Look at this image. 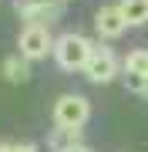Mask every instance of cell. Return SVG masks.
Wrapping results in <instances>:
<instances>
[{
    "mask_svg": "<svg viewBox=\"0 0 148 152\" xmlns=\"http://www.w3.org/2000/svg\"><path fill=\"white\" fill-rule=\"evenodd\" d=\"M91 118V102L84 95H61L54 102V125L61 132H77L84 129V122Z\"/></svg>",
    "mask_w": 148,
    "mask_h": 152,
    "instance_id": "6da1fadb",
    "label": "cell"
},
{
    "mask_svg": "<svg viewBox=\"0 0 148 152\" xmlns=\"http://www.w3.org/2000/svg\"><path fill=\"white\" fill-rule=\"evenodd\" d=\"M91 48L94 44L84 34H61L54 41V58L64 71H84V64L91 58Z\"/></svg>",
    "mask_w": 148,
    "mask_h": 152,
    "instance_id": "7a4b0ae2",
    "label": "cell"
},
{
    "mask_svg": "<svg viewBox=\"0 0 148 152\" xmlns=\"http://www.w3.org/2000/svg\"><path fill=\"white\" fill-rule=\"evenodd\" d=\"M84 75H88L91 85H108L111 78L118 75V58H115V51L104 48V44L91 48V58H88V64H84Z\"/></svg>",
    "mask_w": 148,
    "mask_h": 152,
    "instance_id": "3957f363",
    "label": "cell"
},
{
    "mask_svg": "<svg viewBox=\"0 0 148 152\" xmlns=\"http://www.w3.org/2000/svg\"><path fill=\"white\" fill-rule=\"evenodd\" d=\"M51 31L40 27V24H27V27L20 31V37H17V51H20L27 61H40L51 54Z\"/></svg>",
    "mask_w": 148,
    "mask_h": 152,
    "instance_id": "277c9868",
    "label": "cell"
},
{
    "mask_svg": "<svg viewBox=\"0 0 148 152\" xmlns=\"http://www.w3.org/2000/svg\"><path fill=\"white\" fill-rule=\"evenodd\" d=\"M17 10L24 14V24H54L61 10H64V0H17Z\"/></svg>",
    "mask_w": 148,
    "mask_h": 152,
    "instance_id": "5b68a950",
    "label": "cell"
},
{
    "mask_svg": "<svg viewBox=\"0 0 148 152\" xmlns=\"http://www.w3.org/2000/svg\"><path fill=\"white\" fill-rule=\"evenodd\" d=\"M94 31H98L101 37H108V41L121 37V34L128 31V20H125V14H121V7H118V4L101 7V10L94 14Z\"/></svg>",
    "mask_w": 148,
    "mask_h": 152,
    "instance_id": "8992f818",
    "label": "cell"
},
{
    "mask_svg": "<svg viewBox=\"0 0 148 152\" xmlns=\"http://www.w3.org/2000/svg\"><path fill=\"white\" fill-rule=\"evenodd\" d=\"M4 78L10 85H20V81H27L30 78V61L24 58V54H10L4 61Z\"/></svg>",
    "mask_w": 148,
    "mask_h": 152,
    "instance_id": "52a82bcc",
    "label": "cell"
},
{
    "mask_svg": "<svg viewBox=\"0 0 148 152\" xmlns=\"http://www.w3.org/2000/svg\"><path fill=\"white\" fill-rule=\"evenodd\" d=\"M121 14H125L128 27H138V24L148 20V0H118Z\"/></svg>",
    "mask_w": 148,
    "mask_h": 152,
    "instance_id": "ba28073f",
    "label": "cell"
},
{
    "mask_svg": "<svg viewBox=\"0 0 148 152\" xmlns=\"http://www.w3.org/2000/svg\"><path fill=\"white\" fill-rule=\"evenodd\" d=\"M125 71H128V75H148V51H145V48L128 51V58H125Z\"/></svg>",
    "mask_w": 148,
    "mask_h": 152,
    "instance_id": "9c48e42d",
    "label": "cell"
},
{
    "mask_svg": "<svg viewBox=\"0 0 148 152\" xmlns=\"http://www.w3.org/2000/svg\"><path fill=\"white\" fill-rule=\"evenodd\" d=\"M125 85L131 88V91L142 95V88H145V75H128V71H125Z\"/></svg>",
    "mask_w": 148,
    "mask_h": 152,
    "instance_id": "30bf717a",
    "label": "cell"
},
{
    "mask_svg": "<svg viewBox=\"0 0 148 152\" xmlns=\"http://www.w3.org/2000/svg\"><path fill=\"white\" fill-rule=\"evenodd\" d=\"M0 152H34V145H27V142H17V145H0Z\"/></svg>",
    "mask_w": 148,
    "mask_h": 152,
    "instance_id": "8fae6325",
    "label": "cell"
},
{
    "mask_svg": "<svg viewBox=\"0 0 148 152\" xmlns=\"http://www.w3.org/2000/svg\"><path fill=\"white\" fill-rule=\"evenodd\" d=\"M61 152H91V149H88V145H81V142H74V145H64Z\"/></svg>",
    "mask_w": 148,
    "mask_h": 152,
    "instance_id": "7c38bea8",
    "label": "cell"
},
{
    "mask_svg": "<svg viewBox=\"0 0 148 152\" xmlns=\"http://www.w3.org/2000/svg\"><path fill=\"white\" fill-rule=\"evenodd\" d=\"M142 95H145V98H148V75H145V88H142Z\"/></svg>",
    "mask_w": 148,
    "mask_h": 152,
    "instance_id": "4fadbf2b",
    "label": "cell"
}]
</instances>
